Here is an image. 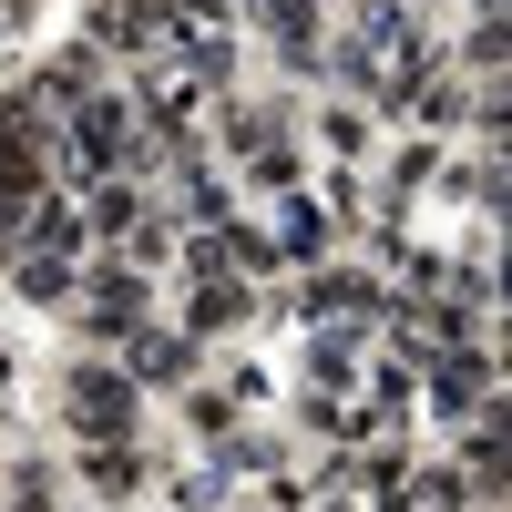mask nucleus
Here are the masks:
<instances>
[{
    "instance_id": "nucleus-1",
    "label": "nucleus",
    "mask_w": 512,
    "mask_h": 512,
    "mask_svg": "<svg viewBox=\"0 0 512 512\" xmlns=\"http://www.w3.org/2000/svg\"><path fill=\"white\" fill-rule=\"evenodd\" d=\"M41 400H52V420L72 431V451H82V441H144V390H134L103 349H72L52 379H41Z\"/></svg>"
},
{
    "instance_id": "nucleus-2",
    "label": "nucleus",
    "mask_w": 512,
    "mask_h": 512,
    "mask_svg": "<svg viewBox=\"0 0 512 512\" xmlns=\"http://www.w3.org/2000/svg\"><path fill=\"white\" fill-rule=\"evenodd\" d=\"M123 379H134V390H185V379L205 369V349H195V338L175 328V318H144L134 338H123V349H103Z\"/></svg>"
},
{
    "instance_id": "nucleus-3",
    "label": "nucleus",
    "mask_w": 512,
    "mask_h": 512,
    "mask_svg": "<svg viewBox=\"0 0 512 512\" xmlns=\"http://www.w3.org/2000/svg\"><path fill=\"white\" fill-rule=\"evenodd\" d=\"M72 482L93 502H134V492H154V461H144V441H82L72 451Z\"/></svg>"
},
{
    "instance_id": "nucleus-4",
    "label": "nucleus",
    "mask_w": 512,
    "mask_h": 512,
    "mask_svg": "<svg viewBox=\"0 0 512 512\" xmlns=\"http://www.w3.org/2000/svg\"><path fill=\"white\" fill-rule=\"evenodd\" d=\"M308 123H318V144H328V154H359V144H369V113H359V103H338V93H328Z\"/></svg>"
}]
</instances>
